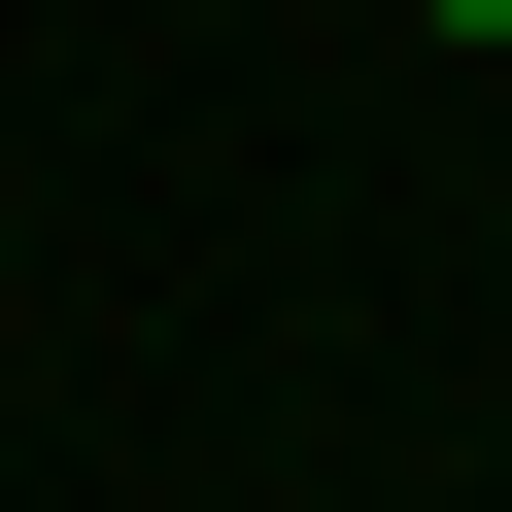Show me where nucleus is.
I'll use <instances>...</instances> for the list:
<instances>
[{
    "label": "nucleus",
    "mask_w": 512,
    "mask_h": 512,
    "mask_svg": "<svg viewBox=\"0 0 512 512\" xmlns=\"http://www.w3.org/2000/svg\"><path fill=\"white\" fill-rule=\"evenodd\" d=\"M444 35H478V69H512V0H444Z\"/></svg>",
    "instance_id": "1"
}]
</instances>
